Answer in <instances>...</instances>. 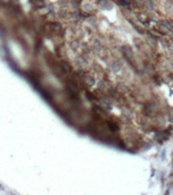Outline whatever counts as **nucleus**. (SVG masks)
I'll list each match as a JSON object with an SVG mask.
<instances>
[]
</instances>
